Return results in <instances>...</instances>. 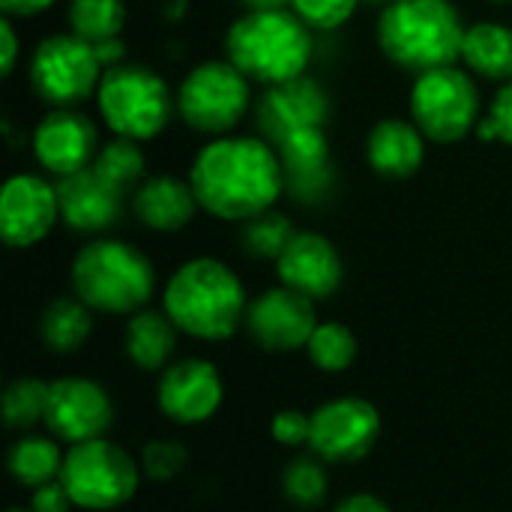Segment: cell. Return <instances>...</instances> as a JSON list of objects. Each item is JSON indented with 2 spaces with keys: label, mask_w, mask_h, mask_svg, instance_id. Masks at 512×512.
<instances>
[{
  "label": "cell",
  "mask_w": 512,
  "mask_h": 512,
  "mask_svg": "<svg viewBox=\"0 0 512 512\" xmlns=\"http://www.w3.org/2000/svg\"><path fill=\"white\" fill-rule=\"evenodd\" d=\"M57 198H60V222H66L78 234H102L114 228L126 204V195L114 189L108 180H102L93 171V165L78 174L60 177Z\"/></svg>",
  "instance_id": "obj_20"
},
{
  "label": "cell",
  "mask_w": 512,
  "mask_h": 512,
  "mask_svg": "<svg viewBox=\"0 0 512 512\" xmlns=\"http://www.w3.org/2000/svg\"><path fill=\"white\" fill-rule=\"evenodd\" d=\"M51 384L39 378H18L3 393V417L9 429H30L36 423H45Z\"/></svg>",
  "instance_id": "obj_30"
},
{
  "label": "cell",
  "mask_w": 512,
  "mask_h": 512,
  "mask_svg": "<svg viewBox=\"0 0 512 512\" xmlns=\"http://www.w3.org/2000/svg\"><path fill=\"white\" fill-rule=\"evenodd\" d=\"M114 420V405L108 393L87 378H60L51 384L45 426L54 438L69 444H84L105 438Z\"/></svg>",
  "instance_id": "obj_15"
},
{
  "label": "cell",
  "mask_w": 512,
  "mask_h": 512,
  "mask_svg": "<svg viewBox=\"0 0 512 512\" xmlns=\"http://www.w3.org/2000/svg\"><path fill=\"white\" fill-rule=\"evenodd\" d=\"M60 222L57 186L36 174H15L0 192V231L6 246L30 249Z\"/></svg>",
  "instance_id": "obj_13"
},
{
  "label": "cell",
  "mask_w": 512,
  "mask_h": 512,
  "mask_svg": "<svg viewBox=\"0 0 512 512\" xmlns=\"http://www.w3.org/2000/svg\"><path fill=\"white\" fill-rule=\"evenodd\" d=\"M252 105L249 78L231 60L198 63L177 90L180 120L201 135H228Z\"/></svg>",
  "instance_id": "obj_7"
},
{
  "label": "cell",
  "mask_w": 512,
  "mask_h": 512,
  "mask_svg": "<svg viewBox=\"0 0 512 512\" xmlns=\"http://www.w3.org/2000/svg\"><path fill=\"white\" fill-rule=\"evenodd\" d=\"M177 333L180 330L168 318V312L141 309L132 315L126 327V354L144 372L165 369L171 354L177 351Z\"/></svg>",
  "instance_id": "obj_24"
},
{
  "label": "cell",
  "mask_w": 512,
  "mask_h": 512,
  "mask_svg": "<svg viewBox=\"0 0 512 512\" xmlns=\"http://www.w3.org/2000/svg\"><path fill=\"white\" fill-rule=\"evenodd\" d=\"M0 39H3V75H12L15 69V60H18V36H15V27H12V18H3L0 21Z\"/></svg>",
  "instance_id": "obj_39"
},
{
  "label": "cell",
  "mask_w": 512,
  "mask_h": 512,
  "mask_svg": "<svg viewBox=\"0 0 512 512\" xmlns=\"http://www.w3.org/2000/svg\"><path fill=\"white\" fill-rule=\"evenodd\" d=\"M480 117V90L471 72L441 66L414 78L411 120L432 144L462 141Z\"/></svg>",
  "instance_id": "obj_9"
},
{
  "label": "cell",
  "mask_w": 512,
  "mask_h": 512,
  "mask_svg": "<svg viewBox=\"0 0 512 512\" xmlns=\"http://www.w3.org/2000/svg\"><path fill=\"white\" fill-rule=\"evenodd\" d=\"M381 438V414L360 396H345L321 405L312 414L309 447L318 459L348 465L372 453Z\"/></svg>",
  "instance_id": "obj_11"
},
{
  "label": "cell",
  "mask_w": 512,
  "mask_h": 512,
  "mask_svg": "<svg viewBox=\"0 0 512 512\" xmlns=\"http://www.w3.org/2000/svg\"><path fill=\"white\" fill-rule=\"evenodd\" d=\"M489 120L498 129V141H504V144L512 147V81H507L498 90V96H495V102L489 108Z\"/></svg>",
  "instance_id": "obj_37"
},
{
  "label": "cell",
  "mask_w": 512,
  "mask_h": 512,
  "mask_svg": "<svg viewBox=\"0 0 512 512\" xmlns=\"http://www.w3.org/2000/svg\"><path fill=\"white\" fill-rule=\"evenodd\" d=\"M366 159L375 174L390 180H408L423 168L426 159V135L414 120L384 117L372 126L366 138Z\"/></svg>",
  "instance_id": "obj_22"
},
{
  "label": "cell",
  "mask_w": 512,
  "mask_h": 512,
  "mask_svg": "<svg viewBox=\"0 0 512 512\" xmlns=\"http://www.w3.org/2000/svg\"><path fill=\"white\" fill-rule=\"evenodd\" d=\"M306 351L321 372H345L357 360V336L345 324L327 321L315 327Z\"/></svg>",
  "instance_id": "obj_31"
},
{
  "label": "cell",
  "mask_w": 512,
  "mask_h": 512,
  "mask_svg": "<svg viewBox=\"0 0 512 512\" xmlns=\"http://www.w3.org/2000/svg\"><path fill=\"white\" fill-rule=\"evenodd\" d=\"M96 153L99 132L78 108H54L33 129V156L54 177H69L90 168Z\"/></svg>",
  "instance_id": "obj_16"
},
{
  "label": "cell",
  "mask_w": 512,
  "mask_h": 512,
  "mask_svg": "<svg viewBox=\"0 0 512 512\" xmlns=\"http://www.w3.org/2000/svg\"><path fill=\"white\" fill-rule=\"evenodd\" d=\"M6 512H36V510H24V507H12V510H6Z\"/></svg>",
  "instance_id": "obj_44"
},
{
  "label": "cell",
  "mask_w": 512,
  "mask_h": 512,
  "mask_svg": "<svg viewBox=\"0 0 512 512\" xmlns=\"http://www.w3.org/2000/svg\"><path fill=\"white\" fill-rule=\"evenodd\" d=\"M189 183L204 213L222 222H246L282 198L285 171L270 141L222 135L198 150Z\"/></svg>",
  "instance_id": "obj_1"
},
{
  "label": "cell",
  "mask_w": 512,
  "mask_h": 512,
  "mask_svg": "<svg viewBox=\"0 0 512 512\" xmlns=\"http://www.w3.org/2000/svg\"><path fill=\"white\" fill-rule=\"evenodd\" d=\"M141 468L135 459L117 444L96 438L84 444H72L63 459L60 483L69 498L81 510H117L138 489Z\"/></svg>",
  "instance_id": "obj_8"
},
{
  "label": "cell",
  "mask_w": 512,
  "mask_h": 512,
  "mask_svg": "<svg viewBox=\"0 0 512 512\" xmlns=\"http://www.w3.org/2000/svg\"><path fill=\"white\" fill-rule=\"evenodd\" d=\"M66 18H69V33L96 45L123 33L126 3L123 0H69Z\"/></svg>",
  "instance_id": "obj_29"
},
{
  "label": "cell",
  "mask_w": 512,
  "mask_h": 512,
  "mask_svg": "<svg viewBox=\"0 0 512 512\" xmlns=\"http://www.w3.org/2000/svg\"><path fill=\"white\" fill-rule=\"evenodd\" d=\"M330 117V96L321 81L300 75L267 87L255 102V126L273 147L303 129H324Z\"/></svg>",
  "instance_id": "obj_12"
},
{
  "label": "cell",
  "mask_w": 512,
  "mask_h": 512,
  "mask_svg": "<svg viewBox=\"0 0 512 512\" xmlns=\"http://www.w3.org/2000/svg\"><path fill=\"white\" fill-rule=\"evenodd\" d=\"M318 327L315 306L309 297L279 285L258 294L246 309V330L264 351H297L306 348Z\"/></svg>",
  "instance_id": "obj_14"
},
{
  "label": "cell",
  "mask_w": 512,
  "mask_h": 512,
  "mask_svg": "<svg viewBox=\"0 0 512 512\" xmlns=\"http://www.w3.org/2000/svg\"><path fill=\"white\" fill-rule=\"evenodd\" d=\"M63 459L66 456H60V447L51 438H21L12 444L6 465L15 483L27 489H39L45 483L60 480Z\"/></svg>",
  "instance_id": "obj_26"
},
{
  "label": "cell",
  "mask_w": 512,
  "mask_h": 512,
  "mask_svg": "<svg viewBox=\"0 0 512 512\" xmlns=\"http://www.w3.org/2000/svg\"><path fill=\"white\" fill-rule=\"evenodd\" d=\"M246 291L240 276L216 258H192L174 270L165 288V312L180 333L222 342L246 321Z\"/></svg>",
  "instance_id": "obj_2"
},
{
  "label": "cell",
  "mask_w": 512,
  "mask_h": 512,
  "mask_svg": "<svg viewBox=\"0 0 512 512\" xmlns=\"http://www.w3.org/2000/svg\"><path fill=\"white\" fill-rule=\"evenodd\" d=\"M363 3H372V6H378V3H384V6H387V3H393V0H363Z\"/></svg>",
  "instance_id": "obj_43"
},
{
  "label": "cell",
  "mask_w": 512,
  "mask_h": 512,
  "mask_svg": "<svg viewBox=\"0 0 512 512\" xmlns=\"http://www.w3.org/2000/svg\"><path fill=\"white\" fill-rule=\"evenodd\" d=\"M465 30L450 0H393L378 18V45L390 63L423 75L462 60Z\"/></svg>",
  "instance_id": "obj_3"
},
{
  "label": "cell",
  "mask_w": 512,
  "mask_h": 512,
  "mask_svg": "<svg viewBox=\"0 0 512 512\" xmlns=\"http://www.w3.org/2000/svg\"><path fill=\"white\" fill-rule=\"evenodd\" d=\"M492 3H512V0H492Z\"/></svg>",
  "instance_id": "obj_45"
},
{
  "label": "cell",
  "mask_w": 512,
  "mask_h": 512,
  "mask_svg": "<svg viewBox=\"0 0 512 512\" xmlns=\"http://www.w3.org/2000/svg\"><path fill=\"white\" fill-rule=\"evenodd\" d=\"M105 69L96 48L75 33L45 36L30 57V87L54 108H75L87 102L102 81Z\"/></svg>",
  "instance_id": "obj_10"
},
{
  "label": "cell",
  "mask_w": 512,
  "mask_h": 512,
  "mask_svg": "<svg viewBox=\"0 0 512 512\" xmlns=\"http://www.w3.org/2000/svg\"><path fill=\"white\" fill-rule=\"evenodd\" d=\"M186 447L180 441H150L141 453V468L150 480H171L186 468Z\"/></svg>",
  "instance_id": "obj_34"
},
{
  "label": "cell",
  "mask_w": 512,
  "mask_h": 512,
  "mask_svg": "<svg viewBox=\"0 0 512 512\" xmlns=\"http://www.w3.org/2000/svg\"><path fill=\"white\" fill-rule=\"evenodd\" d=\"M72 288L93 312L135 315L153 297V261L132 243L99 237L78 249L72 261Z\"/></svg>",
  "instance_id": "obj_5"
},
{
  "label": "cell",
  "mask_w": 512,
  "mask_h": 512,
  "mask_svg": "<svg viewBox=\"0 0 512 512\" xmlns=\"http://www.w3.org/2000/svg\"><path fill=\"white\" fill-rule=\"evenodd\" d=\"M93 171L102 180H108L114 189H120L123 195H132L147 180V156L138 147V141L117 135L99 147L93 159Z\"/></svg>",
  "instance_id": "obj_27"
},
{
  "label": "cell",
  "mask_w": 512,
  "mask_h": 512,
  "mask_svg": "<svg viewBox=\"0 0 512 512\" xmlns=\"http://www.w3.org/2000/svg\"><path fill=\"white\" fill-rule=\"evenodd\" d=\"M228 60L264 87L306 75L312 60V33L288 9L246 12L225 33Z\"/></svg>",
  "instance_id": "obj_4"
},
{
  "label": "cell",
  "mask_w": 512,
  "mask_h": 512,
  "mask_svg": "<svg viewBox=\"0 0 512 512\" xmlns=\"http://www.w3.org/2000/svg\"><path fill=\"white\" fill-rule=\"evenodd\" d=\"M321 462L324 459H318V456L315 459L312 456H300V459H294L285 468V474H282V492H285V498L291 504H297L303 510H315V507L324 504L330 480H327V471H324Z\"/></svg>",
  "instance_id": "obj_32"
},
{
  "label": "cell",
  "mask_w": 512,
  "mask_h": 512,
  "mask_svg": "<svg viewBox=\"0 0 512 512\" xmlns=\"http://www.w3.org/2000/svg\"><path fill=\"white\" fill-rule=\"evenodd\" d=\"M72 507V498L66 492V486L60 480L54 483H45L39 489H33V501H30V510L36 512H69Z\"/></svg>",
  "instance_id": "obj_36"
},
{
  "label": "cell",
  "mask_w": 512,
  "mask_h": 512,
  "mask_svg": "<svg viewBox=\"0 0 512 512\" xmlns=\"http://www.w3.org/2000/svg\"><path fill=\"white\" fill-rule=\"evenodd\" d=\"M246 12H264V9H285L291 0H240Z\"/></svg>",
  "instance_id": "obj_42"
},
{
  "label": "cell",
  "mask_w": 512,
  "mask_h": 512,
  "mask_svg": "<svg viewBox=\"0 0 512 512\" xmlns=\"http://www.w3.org/2000/svg\"><path fill=\"white\" fill-rule=\"evenodd\" d=\"M276 273L285 288L309 297V300H327L339 291L345 267L339 249L318 231H297V237L288 243L282 258L276 261Z\"/></svg>",
  "instance_id": "obj_18"
},
{
  "label": "cell",
  "mask_w": 512,
  "mask_h": 512,
  "mask_svg": "<svg viewBox=\"0 0 512 512\" xmlns=\"http://www.w3.org/2000/svg\"><path fill=\"white\" fill-rule=\"evenodd\" d=\"M222 396L225 387L219 369L201 357L180 360L159 378V408L165 417L183 426L210 420L219 411Z\"/></svg>",
  "instance_id": "obj_17"
},
{
  "label": "cell",
  "mask_w": 512,
  "mask_h": 512,
  "mask_svg": "<svg viewBox=\"0 0 512 512\" xmlns=\"http://www.w3.org/2000/svg\"><path fill=\"white\" fill-rule=\"evenodd\" d=\"M240 225H243L240 228V246H243V252L249 258H258V261H264V258L279 261L282 252L288 249V243L297 237L294 222L285 213L273 210V207L252 216V219H246V222H240Z\"/></svg>",
  "instance_id": "obj_28"
},
{
  "label": "cell",
  "mask_w": 512,
  "mask_h": 512,
  "mask_svg": "<svg viewBox=\"0 0 512 512\" xmlns=\"http://www.w3.org/2000/svg\"><path fill=\"white\" fill-rule=\"evenodd\" d=\"M360 0H291V12L309 30H339L351 21Z\"/></svg>",
  "instance_id": "obj_33"
},
{
  "label": "cell",
  "mask_w": 512,
  "mask_h": 512,
  "mask_svg": "<svg viewBox=\"0 0 512 512\" xmlns=\"http://www.w3.org/2000/svg\"><path fill=\"white\" fill-rule=\"evenodd\" d=\"M96 48V57H99V63H102V69H111V66H120L123 63V39L120 36H114V39H105V42H96L93 45Z\"/></svg>",
  "instance_id": "obj_41"
},
{
  "label": "cell",
  "mask_w": 512,
  "mask_h": 512,
  "mask_svg": "<svg viewBox=\"0 0 512 512\" xmlns=\"http://www.w3.org/2000/svg\"><path fill=\"white\" fill-rule=\"evenodd\" d=\"M462 63L471 75L486 81H512V27L501 21H480L465 30Z\"/></svg>",
  "instance_id": "obj_23"
},
{
  "label": "cell",
  "mask_w": 512,
  "mask_h": 512,
  "mask_svg": "<svg viewBox=\"0 0 512 512\" xmlns=\"http://www.w3.org/2000/svg\"><path fill=\"white\" fill-rule=\"evenodd\" d=\"M54 0H0L3 18H30L51 6Z\"/></svg>",
  "instance_id": "obj_40"
},
{
  "label": "cell",
  "mask_w": 512,
  "mask_h": 512,
  "mask_svg": "<svg viewBox=\"0 0 512 512\" xmlns=\"http://www.w3.org/2000/svg\"><path fill=\"white\" fill-rule=\"evenodd\" d=\"M99 114L105 126L132 141L156 138L177 108V96L171 93L168 81L141 63H120L105 69L99 90H96Z\"/></svg>",
  "instance_id": "obj_6"
},
{
  "label": "cell",
  "mask_w": 512,
  "mask_h": 512,
  "mask_svg": "<svg viewBox=\"0 0 512 512\" xmlns=\"http://www.w3.org/2000/svg\"><path fill=\"white\" fill-rule=\"evenodd\" d=\"M201 210L189 180L171 174H153L132 192V213L141 225L159 234H174L186 228Z\"/></svg>",
  "instance_id": "obj_21"
},
{
  "label": "cell",
  "mask_w": 512,
  "mask_h": 512,
  "mask_svg": "<svg viewBox=\"0 0 512 512\" xmlns=\"http://www.w3.org/2000/svg\"><path fill=\"white\" fill-rule=\"evenodd\" d=\"M333 512H390V507L381 501V498H375V495H369V492H357V495H348V498H342Z\"/></svg>",
  "instance_id": "obj_38"
},
{
  "label": "cell",
  "mask_w": 512,
  "mask_h": 512,
  "mask_svg": "<svg viewBox=\"0 0 512 512\" xmlns=\"http://www.w3.org/2000/svg\"><path fill=\"white\" fill-rule=\"evenodd\" d=\"M285 171V192L300 204H321L336 183L333 153L324 129H303L276 144Z\"/></svg>",
  "instance_id": "obj_19"
},
{
  "label": "cell",
  "mask_w": 512,
  "mask_h": 512,
  "mask_svg": "<svg viewBox=\"0 0 512 512\" xmlns=\"http://www.w3.org/2000/svg\"><path fill=\"white\" fill-rule=\"evenodd\" d=\"M93 333V309L81 297H57L42 309L39 339L54 354L78 351Z\"/></svg>",
  "instance_id": "obj_25"
},
{
  "label": "cell",
  "mask_w": 512,
  "mask_h": 512,
  "mask_svg": "<svg viewBox=\"0 0 512 512\" xmlns=\"http://www.w3.org/2000/svg\"><path fill=\"white\" fill-rule=\"evenodd\" d=\"M273 438L282 447H303L312 438V417L303 411H279L273 420Z\"/></svg>",
  "instance_id": "obj_35"
}]
</instances>
